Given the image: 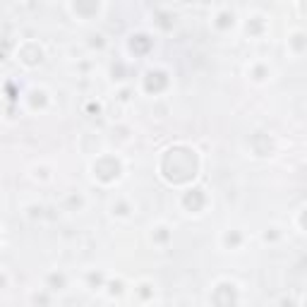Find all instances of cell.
<instances>
[{
    "mask_svg": "<svg viewBox=\"0 0 307 307\" xmlns=\"http://www.w3.org/2000/svg\"><path fill=\"white\" fill-rule=\"evenodd\" d=\"M302 214H305V207L298 209V233H305V226H302Z\"/></svg>",
    "mask_w": 307,
    "mask_h": 307,
    "instance_id": "obj_2",
    "label": "cell"
},
{
    "mask_svg": "<svg viewBox=\"0 0 307 307\" xmlns=\"http://www.w3.org/2000/svg\"><path fill=\"white\" fill-rule=\"evenodd\" d=\"M305 48H307V36L302 29H293L288 34V53L295 58V60H300L302 55H305Z\"/></svg>",
    "mask_w": 307,
    "mask_h": 307,
    "instance_id": "obj_1",
    "label": "cell"
}]
</instances>
